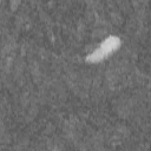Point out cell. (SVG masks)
Here are the masks:
<instances>
[{"label": "cell", "instance_id": "cell-1", "mask_svg": "<svg viewBox=\"0 0 151 151\" xmlns=\"http://www.w3.org/2000/svg\"><path fill=\"white\" fill-rule=\"evenodd\" d=\"M120 44V40L117 38V37H109L107 39H105L100 46L93 52L91 53L86 59L87 61H91V63H97V61H100L101 59L106 58L109 54H111L114 50L118 48Z\"/></svg>", "mask_w": 151, "mask_h": 151}]
</instances>
